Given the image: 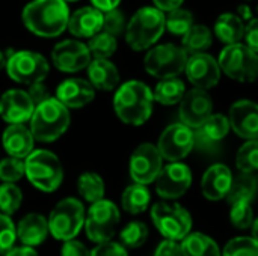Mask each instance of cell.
Wrapping results in <instances>:
<instances>
[{"label": "cell", "instance_id": "6da1fadb", "mask_svg": "<svg viewBox=\"0 0 258 256\" xmlns=\"http://www.w3.org/2000/svg\"><path fill=\"white\" fill-rule=\"evenodd\" d=\"M70 8L62 0H32L21 11L24 27L39 38H57L68 29Z\"/></svg>", "mask_w": 258, "mask_h": 256}, {"label": "cell", "instance_id": "7a4b0ae2", "mask_svg": "<svg viewBox=\"0 0 258 256\" xmlns=\"http://www.w3.org/2000/svg\"><path fill=\"white\" fill-rule=\"evenodd\" d=\"M153 91L139 80H128L118 86L113 97V110L127 125H144L153 115Z\"/></svg>", "mask_w": 258, "mask_h": 256}, {"label": "cell", "instance_id": "3957f363", "mask_svg": "<svg viewBox=\"0 0 258 256\" xmlns=\"http://www.w3.org/2000/svg\"><path fill=\"white\" fill-rule=\"evenodd\" d=\"M165 30V14L154 6H144L128 20L124 38L132 50L145 51L157 44Z\"/></svg>", "mask_w": 258, "mask_h": 256}, {"label": "cell", "instance_id": "277c9868", "mask_svg": "<svg viewBox=\"0 0 258 256\" xmlns=\"http://www.w3.org/2000/svg\"><path fill=\"white\" fill-rule=\"evenodd\" d=\"M30 131L36 142L50 143L65 134L70 127V110L54 97L35 107L30 118Z\"/></svg>", "mask_w": 258, "mask_h": 256}, {"label": "cell", "instance_id": "5b68a950", "mask_svg": "<svg viewBox=\"0 0 258 256\" xmlns=\"http://www.w3.org/2000/svg\"><path fill=\"white\" fill-rule=\"evenodd\" d=\"M24 167L29 183L41 192H56L63 181L62 163L59 157L48 149H33L24 160Z\"/></svg>", "mask_w": 258, "mask_h": 256}, {"label": "cell", "instance_id": "8992f818", "mask_svg": "<svg viewBox=\"0 0 258 256\" xmlns=\"http://www.w3.org/2000/svg\"><path fill=\"white\" fill-rule=\"evenodd\" d=\"M187 53L175 44H159L150 48L144 57L145 71L156 78H175L186 69Z\"/></svg>", "mask_w": 258, "mask_h": 256}, {"label": "cell", "instance_id": "52a82bcc", "mask_svg": "<svg viewBox=\"0 0 258 256\" xmlns=\"http://www.w3.org/2000/svg\"><path fill=\"white\" fill-rule=\"evenodd\" d=\"M8 77L18 84L32 86L35 83H42L48 72V60L36 51L32 50H18L9 51L6 66Z\"/></svg>", "mask_w": 258, "mask_h": 256}, {"label": "cell", "instance_id": "ba28073f", "mask_svg": "<svg viewBox=\"0 0 258 256\" xmlns=\"http://www.w3.org/2000/svg\"><path fill=\"white\" fill-rule=\"evenodd\" d=\"M85 207L76 198H65L56 204L48 216L50 234L59 241L74 240L85 226Z\"/></svg>", "mask_w": 258, "mask_h": 256}, {"label": "cell", "instance_id": "9c48e42d", "mask_svg": "<svg viewBox=\"0 0 258 256\" xmlns=\"http://www.w3.org/2000/svg\"><path fill=\"white\" fill-rule=\"evenodd\" d=\"M221 71L237 81L251 83L258 78V54L245 44L225 45L219 53Z\"/></svg>", "mask_w": 258, "mask_h": 256}, {"label": "cell", "instance_id": "30bf717a", "mask_svg": "<svg viewBox=\"0 0 258 256\" xmlns=\"http://www.w3.org/2000/svg\"><path fill=\"white\" fill-rule=\"evenodd\" d=\"M151 220L157 231L172 241H183L192 231V217L187 210L172 202H157L151 208Z\"/></svg>", "mask_w": 258, "mask_h": 256}, {"label": "cell", "instance_id": "8fae6325", "mask_svg": "<svg viewBox=\"0 0 258 256\" xmlns=\"http://www.w3.org/2000/svg\"><path fill=\"white\" fill-rule=\"evenodd\" d=\"M119 208L107 199L92 204L85 217V231L91 241L100 244L110 241L119 225Z\"/></svg>", "mask_w": 258, "mask_h": 256}, {"label": "cell", "instance_id": "7c38bea8", "mask_svg": "<svg viewBox=\"0 0 258 256\" xmlns=\"http://www.w3.org/2000/svg\"><path fill=\"white\" fill-rule=\"evenodd\" d=\"M162 169L163 158L156 145L142 143L133 151L128 163V170L135 184L148 186L151 183H156Z\"/></svg>", "mask_w": 258, "mask_h": 256}, {"label": "cell", "instance_id": "4fadbf2b", "mask_svg": "<svg viewBox=\"0 0 258 256\" xmlns=\"http://www.w3.org/2000/svg\"><path fill=\"white\" fill-rule=\"evenodd\" d=\"M156 146L163 160H168L169 163H178L194 149V130L181 122L172 124L160 134Z\"/></svg>", "mask_w": 258, "mask_h": 256}, {"label": "cell", "instance_id": "5bb4252c", "mask_svg": "<svg viewBox=\"0 0 258 256\" xmlns=\"http://www.w3.org/2000/svg\"><path fill=\"white\" fill-rule=\"evenodd\" d=\"M91 60L92 57L88 45L80 39H63L51 50V62L54 68L67 74L86 69Z\"/></svg>", "mask_w": 258, "mask_h": 256}, {"label": "cell", "instance_id": "9a60e30c", "mask_svg": "<svg viewBox=\"0 0 258 256\" xmlns=\"http://www.w3.org/2000/svg\"><path fill=\"white\" fill-rule=\"evenodd\" d=\"M178 115L183 125L197 130L213 115V100L207 91L194 88L180 101Z\"/></svg>", "mask_w": 258, "mask_h": 256}, {"label": "cell", "instance_id": "2e32d148", "mask_svg": "<svg viewBox=\"0 0 258 256\" xmlns=\"http://www.w3.org/2000/svg\"><path fill=\"white\" fill-rule=\"evenodd\" d=\"M192 184V172L187 164L169 163L160 172L156 180V192L163 199H177L181 198Z\"/></svg>", "mask_w": 258, "mask_h": 256}, {"label": "cell", "instance_id": "e0dca14e", "mask_svg": "<svg viewBox=\"0 0 258 256\" xmlns=\"http://www.w3.org/2000/svg\"><path fill=\"white\" fill-rule=\"evenodd\" d=\"M184 72L187 75V80L197 89L203 91L215 88L219 83L222 74L218 59H215L209 53H198L189 56Z\"/></svg>", "mask_w": 258, "mask_h": 256}, {"label": "cell", "instance_id": "ac0fdd59", "mask_svg": "<svg viewBox=\"0 0 258 256\" xmlns=\"http://www.w3.org/2000/svg\"><path fill=\"white\" fill-rule=\"evenodd\" d=\"M35 104L24 89H9L0 97V118L8 125L30 121Z\"/></svg>", "mask_w": 258, "mask_h": 256}, {"label": "cell", "instance_id": "d6986e66", "mask_svg": "<svg viewBox=\"0 0 258 256\" xmlns=\"http://www.w3.org/2000/svg\"><path fill=\"white\" fill-rule=\"evenodd\" d=\"M230 121L221 113H213L200 128L194 130V149L215 152L230 131Z\"/></svg>", "mask_w": 258, "mask_h": 256}, {"label": "cell", "instance_id": "ffe728a7", "mask_svg": "<svg viewBox=\"0 0 258 256\" xmlns=\"http://www.w3.org/2000/svg\"><path fill=\"white\" fill-rule=\"evenodd\" d=\"M230 127L245 140H258V104L249 100L236 101L230 109Z\"/></svg>", "mask_w": 258, "mask_h": 256}, {"label": "cell", "instance_id": "44dd1931", "mask_svg": "<svg viewBox=\"0 0 258 256\" xmlns=\"http://www.w3.org/2000/svg\"><path fill=\"white\" fill-rule=\"evenodd\" d=\"M54 98L62 103L68 110L70 109H82L94 101L95 98V89L92 84L79 77L67 78L56 88Z\"/></svg>", "mask_w": 258, "mask_h": 256}, {"label": "cell", "instance_id": "7402d4cb", "mask_svg": "<svg viewBox=\"0 0 258 256\" xmlns=\"http://www.w3.org/2000/svg\"><path fill=\"white\" fill-rule=\"evenodd\" d=\"M79 39H91L103 30V12L94 6H83L70 15L68 29Z\"/></svg>", "mask_w": 258, "mask_h": 256}, {"label": "cell", "instance_id": "603a6c76", "mask_svg": "<svg viewBox=\"0 0 258 256\" xmlns=\"http://www.w3.org/2000/svg\"><path fill=\"white\" fill-rule=\"evenodd\" d=\"M2 143L8 157L26 160L33 152L35 139L32 131L24 124H14L8 125L2 136Z\"/></svg>", "mask_w": 258, "mask_h": 256}, {"label": "cell", "instance_id": "cb8c5ba5", "mask_svg": "<svg viewBox=\"0 0 258 256\" xmlns=\"http://www.w3.org/2000/svg\"><path fill=\"white\" fill-rule=\"evenodd\" d=\"M233 183V174L225 164H213L203 175L201 192L209 201H221L227 198Z\"/></svg>", "mask_w": 258, "mask_h": 256}, {"label": "cell", "instance_id": "d4e9b609", "mask_svg": "<svg viewBox=\"0 0 258 256\" xmlns=\"http://www.w3.org/2000/svg\"><path fill=\"white\" fill-rule=\"evenodd\" d=\"M48 234V219L38 213L26 214L17 225V240H20L26 247L35 249L42 244Z\"/></svg>", "mask_w": 258, "mask_h": 256}, {"label": "cell", "instance_id": "484cf974", "mask_svg": "<svg viewBox=\"0 0 258 256\" xmlns=\"http://www.w3.org/2000/svg\"><path fill=\"white\" fill-rule=\"evenodd\" d=\"M88 81L95 91H115L119 86V71L113 62L109 59H92L86 68Z\"/></svg>", "mask_w": 258, "mask_h": 256}, {"label": "cell", "instance_id": "4316f807", "mask_svg": "<svg viewBox=\"0 0 258 256\" xmlns=\"http://www.w3.org/2000/svg\"><path fill=\"white\" fill-rule=\"evenodd\" d=\"M213 33L227 45L240 44L245 35V23L233 12L221 14L213 26Z\"/></svg>", "mask_w": 258, "mask_h": 256}, {"label": "cell", "instance_id": "83f0119b", "mask_svg": "<svg viewBox=\"0 0 258 256\" xmlns=\"http://www.w3.org/2000/svg\"><path fill=\"white\" fill-rule=\"evenodd\" d=\"M183 256H221L222 252L218 243L206 234L194 232L181 241Z\"/></svg>", "mask_w": 258, "mask_h": 256}, {"label": "cell", "instance_id": "f1b7e54d", "mask_svg": "<svg viewBox=\"0 0 258 256\" xmlns=\"http://www.w3.org/2000/svg\"><path fill=\"white\" fill-rule=\"evenodd\" d=\"M150 201H151V195H150V190L147 189V186L132 184L122 192L121 207L128 214L138 216V214H142L148 208Z\"/></svg>", "mask_w": 258, "mask_h": 256}, {"label": "cell", "instance_id": "f546056e", "mask_svg": "<svg viewBox=\"0 0 258 256\" xmlns=\"http://www.w3.org/2000/svg\"><path fill=\"white\" fill-rule=\"evenodd\" d=\"M213 44V32L206 24H194L192 29L181 38V47L186 53H206Z\"/></svg>", "mask_w": 258, "mask_h": 256}, {"label": "cell", "instance_id": "4dcf8cb0", "mask_svg": "<svg viewBox=\"0 0 258 256\" xmlns=\"http://www.w3.org/2000/svg\"><path fill=\"white\" fill-rule=\"evenodd\" d=\"M184 94H186L184 81L180 80L178 77H175V78L160 80L156 84L153 97H154V101H157L163 106H174L183 100Z\"/></svg>", "mask_w": 258, "mask_h": 256}, {"label": "cell", "instance_id": "1f68e13d", "mask_svg": "<svg viewBox=\"0 0 258 256\" xmlns=\"http://www.w3.org/2000/svg\"><path fill=\"white\" fill-rule=\"evenodd\" d=\"M258 189V180L254 178L251 174H240L236 178L233 177V183L230 187V192L227 195V199L230 204L236 202H248L254 199Z\"/></svg>", "mask_w": 258, "mask_h": 256}, {"label": "cell", "instance_id": "d6a6232c", "mask_svg": "<svg viewBox=\"0 0 258 256\" xmlns=\"http://www.w3.org/2000/svg\"><path fill=\"white\" fill-rule=\"evenodd\" d=\"M77 190L82 199L89 202L91 205L104 199L106 186L103 178L95 172H85L77 180Z\"/></svg>", "mask_w": 258, "mask_h": 256}, {"label": "cell", "instance_id": "836d02e7", "mask_svg": "<svg viewBox=\"0 0 258 256\" xmlns=\"http://www.w3.org/2000/svg\"><path fill=\"white\" fill-rule=\"evenodd\" d=\"M86 45L92 59H110L118 48V39L101 30L92 36Z\"/></svg>", "mask_w": 258, "mask_h": 256}, {"label": "cell", "instance_id": "e575fe53", "mask_svg": "<svg viewBox=\"0 0 258 256\" xmlns=\"http://www.w3.org/2000/svg\"><path fill=\"white\" fill-rule=\"evenodd\" d=\"M165 24H166V30L169 33L183 38L195 24L194 23V14L189 9L178 8V9L171 11L165 15Z\"/></svg>", "mask_w": 258, "mask_h": 256}, {"label": "cell", "instance_id": "d590c367", "mask_svg": "<svg viewBox=\"0 0 258 256\" xmlns=\"http://www.w3.org/2000/svg\"><path fill=\"white\" fill-rule=\"evenodd\" d=\"M148 238V226L144 222L139 220H133L130 223H127L119 234V240L121 244L127 249H138L141 246L145 244Z\"/></svg>", "mask_w": 258, "mask_h": 256}, {"label": "cell", "instance_id": "8d00e7d4", "mask_svg": "<svg viewBox=\"0 0 258 256\" xmlns=\"http://www.w3.org/2000/svg\"><path fill=\"white\" fill-rule=\"evenodd\" d=\"M23 204V192L17 184L3 183L0 186V213L12 216Z\"/></svg>", "mask_w": 258, "mask_h": 256}, {"label": "cell", "instance_id": "74e56055", "mask_svg": "<svg viewBox=\"0 0 258 256\" xmlns=\"http://www.w3.org/2000/svg\"><path fill=\"white\" fill-rule=\"evenodd\" d=\"M236 166L242 174L258 170V140H246L236 155Z\"/></svg>", "mask_w": 258, "mask_h": 256}, {"label": "cell", "instance_id": "f35d334b", "mask_svg": "<svg viewBox=\"0 0 258 256\" xmlns=\"http://www.w3.org/2000/svg\"><path fill=\"white\" fill-rule=\"evenodd\" d=\"M221 256H258V243L249 237H236L227 243Z\"/></svg>", "mask_w": 258, "mask_h": 256}, {"label": "cell", "instance_id": "ab89813d", "mask_svg": "<svg viewBox=\"0 0 258 256\" xmlns=\"http://www.w3.org/2000/svg\"><path fill=\"white\" fill-rule=\"evenodd\" d=\"M24 175H26L24 160L14 158V157H6L0 160V180L3 183L15 184Z\"/></svg>", "mask_w": 258, "mask_h": 256}, {"label": "cell", "instance_id": "60d3db41", "mask_svg": "<svg viewBox=\"0 0 258 256\" xmlns=\"http://www.w3.org/2000/svg\"><path fill=\"white\" fill-rule=\"evenodd\" d=\"M127 23H128V21H127L124 12L119 11L118 8L103 14V32H106V33H109V35L115 36L116 39L125 33Z\"/></svg>", "mask_w": 258, "mask_h": 256}, {"label": "cell", "instance_id": "b9f144b4", "mask_svg": "<svg viewBox=\"0 0 258 256\" xmlns=\"http://www.w3.org/2000/svg\"><path fill=\"white\" fill-rule=\"evenodd\" d=\"M17 241V226L12 219L0 213V255H6Z\"/></svg>", "mask_w": 258, "mask_h": 256}, {"label": "cell", "instance_id": "7bdbcfd3", "mask_svg": "<svg viewBox=\"0 0 258 256\" xmlns=\"http://www.w3.org/2000/svg\"><path fill=\"white\" fill-rule=\"evenodd\" d=\"M230 220L233 226L239 229H246L252 226L254 223V213L252 208L248 202H236L231 204V211H230Z\"/></svg>", "mask_w": 258, "mask_h": 256}, {"label": "cell", "instance_id": "ee69618b", "mask_svg": "<svg viewBox=\"0 0 258 256\" xmlns=\"http://www.w3.org/2000/svg\"><path fill=\"white\" fill-rule=\"evenodd\" d=\"M91 256H128L127 249L116 241H106V243H100L97 244L92 250Z\"/></svg>", "mask_w": 258, "mask_h": 256}, {"label": "cell", "instance_id": "f6af8a7d", "mask_svg": "<svg viewBox=\"0 0 258 256\" xmlns=\"http://www.w3.org/2000/svg\"><path fill=\"white\" fill-rule=\"evenodd\" d=\"M60 256H91V250L79 240L63 241L60 247Z\"/></svg>", "mask_w": 258, "mask_h": 256}, {"label": "cell", "instance_id": "bcb514c9", "mask_svg": "<svg viewBox=\"0 0 258 256\" xmlns=\"http://www.w3.org/2000/svg\"><path fill=\"white\" fill-rule=\"evenodd\" d=\"M245 45L258 54V18H252L245 26Z\"/></svg>", "mask_w": 258, "mask_h": 256}, {"label": "cell", "instance_id": "7dc6e473", "mask_svg": "<svg viewBox=\"0 0 258 256\" xmlns=\"http://www.w3.org/2000/svg\"><path fill=\"white\" fill-rule=\"evenodd\" d=\"M27 94H29L30 100L33 101L35 107H36V106H39L41 103H44V101H47V100H50V98H51L50 91L47 89V86L44 84V81H42V83H35V84L29 86Z\"/></svg>", "mask_w": 258, "mask_h": 256}, {"label": "cell", "instance_id": "c3c4849f", "mask_svg": "<svg viewBox=\"0 0 258 256\" xmlns=\"http://www.w3.org/2000/svg\"><path fill=\"white\" fill-rule=\"evenodd\" d=\"M154 256H183L181 246L177 241L165 240L157 246Z\"/></svg>", "mask_w": 258, "mask_h": 256}, {"label": "cell", "instance_id": "681fc988", "mask_svg": "<svg viewBox=\"0 0 258 256\" xmlns=\"http://www.w3.org/2000/svg\"><path fill=\"white\" fill-rule=\"evenodd\" d=\"M184 0H153L154 3V8H157L159 11H162L163 14L166 12H171V11H175L178 8H181Z\"/></svg>", "mask_w": 258, "mask_h": 256}, {"label": "cell", "instance_id": "f907efd6", "mask_svg": "<svg viewBox=\"0 0 258 256\" xmlns=\"http://www.w3.org/2000/svg\"><path fill=\"white\" fill-rule=\"evenodd\" d=\"M91 6L97 8L98 11H101L103 14L104 12H109L112 9H116L121 3V0H91Z\"/></svg>", "mask_w": 258, "mask_h": 256}, {"label": "cell", "instance_id": "816d5d0a", "mask_svg": "<svg viewBox=\"0 0 258 256\" xmlns=\"http://www.w3.org/2000/svg\"><path fill=\"white\" fill-rule=\"evenodd\" d=\"M236 15L245 23H249L252 18H254V15H252V11H251V6L249 5H246V3H242V5H239L237 6V12H236Z\"/></svg>", "mask_w": 258, "mask_h": 256}, {"label": "cell", "instance_id": "f5cc1de1", "mask_svg": "<svg viewBox=\"0 0 258 256\" xmlns=\"http://www.w3.org/2000/svg\"><path fill=\"white\" fill-rule=\"evenodd\" d=\"M5 256H39L38 252L32 247H26V246H20V247H14L11 249Z\"/></svg>", "mask_w": 258, "mask_h": 256}, {"label": "cell", "instance_id": "db71d44e", "mask_svg": "<svg viewBox=\"0 0 258 256\" xmlns=\"http://www.w3.org/2000/svg\"><path fill=\"white\" fill-rule=\"evenodd\" d=\"M9 54V53H8ZM8 54L5 53V51H2L0 50V71L6 66V60H8Z\"/></svg>", "mask_w": 258, "mask_h": 256}, {"label": "cell", "instance_id": "11a10c76", "mask_svg": "<svg viewBox=\"0 0 258 256\" xmlns=\"http://www.w3.org/2000/svg\"><path fill=\"white\" fill-rule=\"evenodd\" d=\"M252 238L258 243V219H255L252 223Z\"/></svg>", "mask_w": 258, "mask_h": 256}, {"label": "cell", "instance_id": "9f6ffc18", "mask_svg": "<svg viewBox=\"0 0 258 256\" xmlns=\"http://www.w3.org/2000/svg\"><path fill=\"white\" fill-rule=\"evenodd\" d=\"M62 2H65L68 5V3H74V2H79V0H62Z\"/></svg>", "mask_w": 258, "mask_h": 256}, {"label": "cell", "instance_id": "6f0895ef", "mask_svg": "<svg viewBox=\"0 0 258 256\" xmlns=\"http://www.w3.org/2000/svg\"><path fill=\"white\" fill-rule=\"evenodd\" d=\"M257 14H258V6H257Z\"/></svg>", "mask_w": 258, "mask_h": 256}]
</instances>
